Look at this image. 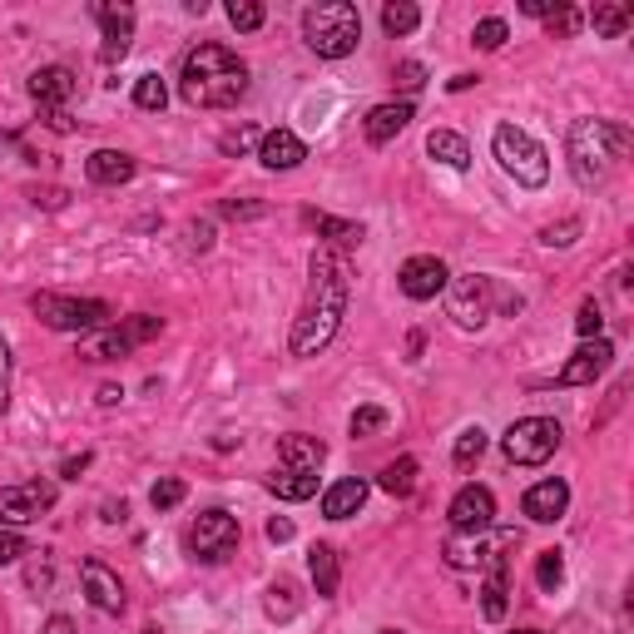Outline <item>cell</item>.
Instances as JSON below:
<instances>
[{
    "label": "cell",
    "mask_w": 634,
    "mask_h": 634,
    "mask_svg": "<svg viewBox=\"0 0 634 634\" xmlns=\"http://www.w3.org/2000/svg\"><path fill=\"white\" fill-rule=\"evenodd\" d=\"M158 333H164V317L134 313V317H124V323L100 327V333H84L80 337V357L84 362H120V357H130L134 347L154 342Z\"/></svg>",
    "instance_id": "52a82bcc"
},
{
    "label": "cell",
    "mask_w": 634,
    "mask_h": 634,
    "mask_svg": "<svg viewBox=\"0 0 634 634\" xmlns=\"http://www.w3.org/2000/svg\"><path fill=\"white\" fill-rule=\"evenodd\" d=\"M397 84L407 94H417L421 84H427V65H417V60H401V65H397Z\"/></svg>",
    "instance_id": "f6af8a7d"
},
{
    "label": "cell",
    "mask_w": 634,
    "mask_h": 634,
    "mask_svg": "<svg viewBox=\"0 0 634 634\" xmlns=\"http://www.w3.org/2000/svg\"><path fill=\"white\" fill-rule=\"evenodd\" d=\"M30 313L40 317V323L50 327V333H100V327H110L114 308L100 298H70V293H35L30 298Z\"/></svg>",
    "instance_id": "8992f818"
},
{
    "label": "cell",
    "mask_w": 634,
    "mask_h": 634,
    "mask_svg": "<svg viewBox=\"0 0 634 634\" xmlns=\"http://www.w3.org/2000/svg\"><path fill=\"white\" fill-rule=\"evenodd\" d=\"M303 40L323 60L352 55L357 40H362V10L352 0H317V6L303 10Z\"/></svg>",
    "instance_id": "277c9868"
},
{
    "label": "cell",
    "mask_w": 634,
    "mask_h": 634,
    "mask_svg": "<svg viewBox=\"0 0 634 634\" xmlns=\"http://www.w3.org/2000/svg\"><path fill=\"white\" fill-rule=\"evenodd\" d=\"M253 140H263L253 124H238V130H228V134H218V150L224 154H248L253 150Z\"/></svg>",
    "instance_id": "60d3db41"
},
{
    "label": "cell",
    "mask_w": 634,
    "mask_h": 634,
    "mask_svg": "<svg viewBox=\"0 0 634 634\" xmlns=\"http://www.w3.org/2000/svg\"><path fill=\"white\" fill-rule=\"evenodd\" d=\"M268 615H273V620L298 615V600H293V585H288V580H278V585L268 590Z\"/></svg>",
    "instance_id": "ab89813d"
},
{
    "label": "cell",
    "mask_w": 634,
    "mask_h": 634,
    "mask_svg": "<svg viewBox=\"0 0 634 634\" xmlns=\"http://www.w3.org/2000/svg\"><path fill=\"white\" fill-rule=\"evenodd\" d=\"M144 634H158V630H154V625H150V630H144Z\"/></svg>",
    "instance_id": "94428289"
},
{
    "label": "cell",
    "mask_w": 634,
    "mask_h": 634,
    "mask_svg": "<svg viewBox=\"0 0 634 634\" xmlns=\"http://www.w3.org/2000/svg\"><path fill=\"white\" fill-rule=\"evenodd\" d=\"M134 104H140L144 114H158L168 104V84L158 80L154 70H150V75H140V80H134Z\"/></svg>",
    "instance_id": "1f68e13d"
},
{
    "label": "cell",
    "mask_w": 634,
    "mask_h": 634,
    "mask_svg": "<svg viewBox=\"0 0 634 634\" xmlns=\"http://www.w3.org/2000/svg\"><path fill=\"white\" fill-rule=\"evenodd\" d=\"M90 16L100 20V30H104L100 65L114 70L124 55H130V45H134V6H130V0H94Z\"/></svg>",
    "instance_id": "7c38bea8"
},
{
    "label": "cell",
    "mask_w": 634,
    "mask_h": 634,
    "mask_svg": "<svg viewBox=\"0 0 634 634\" xmlns=\"http://www.w3.org/2000/svg\"><path fill=\"white\" fill-rule=\"evenodd\" d=\"M90 467H94V457H90V451H80V457L60 461V476H65V481H80V471H90Z\"/></svg>",
    "instance_id": "c3c4849f"
},
{
    "label": "cell",
    "mask_w": 634,
    "mask_h": 634,
    "mask_svg": "<svg viewBox=\"0 0 634 634\" xmlns=\"http://www.w3.org/2000/svg\"><path fill=\"white\" fill-rule=\"evenodd\" d=\"M580 25H585V10H575V6H555L551 16H545V30H551V40H570Z\"/></svg>",
    "instance_id": "74e56055"
},
{
    "label": "cell",
    "mask_w": 634,
    "mask_h": 634,
    "mask_svg": "<svg viewBox=\"0 0 634 634\" xmlns=\"http://www.w3.org/2000/svg\"><path fill=\"white\" fill-rule=\"evenodd\" d=\"M521 10H525V16H535V20H545L555 10V0H521Z\"/></svg>",
    "instance_id": "11a10c76"
},
{
    "label": "cell",
    "mask_w": 634,
    "mask_h": 634,
    "mask_svg": "<svg viewBox=\"0 0 634 634\" xmlns=\"http://www.w3.org/2000/svg\"><path fill=\"white\" fill-rule=\"evenodd\" d=\"M178 94L194 110H234L248 94V65L228 45L198 40L184 55V65H178Z\"/></svg>",
    "instance_id": "7a4b0ae2"
},
{
    "label": "cell",
    "mask_w": 634,
    "mask_h": 634,
    "mask_svg": "<svg viewBox=\"0 0 634 634\" xmlns=\"http://www.w3.org/2000/svg\"><path fill=\"white\" fill-rule=\"evenodd\" d=\"M634 134L630 124L620 120H575L565 134V164H570V178H575L580 188H600L610 174H615V164L630 154Z\"/></svg>",
    "instance_id": "3957f363"
},
{
    "label": "cell",
    "mask_w": 634,
    "mask_h": 634,
    "mask_svg": "<svg viewBox=\"0 0 634 634\" xmlns=\"http://www.w3.org/2000/svg\"><path fill=\"white\" fill-rule=\"evenodd\" d=\"M610 362H615V342L610 337H585L570 352V362L555 372V387H595V377H605Z\"/></svg>",
    "instance_id": "5bb4252c"
},
{
    "label": "cell",
    "mask_w": 634,
    "mask_h": 634,
    "mask_svg": "<svg viewBox=\"0 0 634 634\" xmlns=\"http://www.w3.org/2000/svg\"><path fill=\"white\" fill-rule=\"evenodd\" d=\"M40 634H80V630H75V620H70V615H50Z\"/></svg>",
    "instance_id": "db71d44e"
},
{
    "label": "cell",
    "mask_w": 634,
    "mask_h": 634,
    "mask_svg": "<svg viewBox=\"0 0 634 634\" xmlns=\"http://www.w3.org/2000/svg\"><path fill=\"white\" fill-rule=\"evenodd\" d=\"M25 90H30V100L40 104V114H50V110H65V104L75 100L80 80H75V70L70 65H40Z\"/></svg>",
    "instance_id": "e0dca14e"
},
{
    "label": "cell",
    "mask_w": 634,
    "mask_h": 634,
    "mask_svg": "<svg viewBox=\"0 0 634 634\" xmlns=\"http://www.w3.org/2000/svg\"><path fill=\"white\" fill-rule=\"evenodd\" d=\"M308 575H313V590L317 600H337V585H342V565H337V551L333 545L317 541L308 551Z\"/></svg>",
    "instance_id": "d4e9b609"
},
{
    "label": "cell",
    "mask_w": 634,
    "mask_h": 634,
    "mask_svg": "<svg viewBox=\"0 0 634 634\" xmlns=\"http://www.w3.org/2000/svg\"><path fill=\"white\" fill-rule=\"evenodd\" d=\"M124 515H130V505H124V501H104L100 505V521L104 525H124Z\"/></svg>",
    "instance_id": "681fc988"
},
{
    "label": "cell",
    "mask_w": 634,
    "mask_h": 634,
    "mask_svg": "<svg viewBox=\"0 0 634 634\" xmlns=\"http://www.w3.org/2000/svg\"><path fill=\"white\" fill-rule=\"evenodd\" d=\"M238 515H228V511H204L194 525H188V555L198 560V565H224L228 555L238 551Z\"/></svg>",
    "instance_id": "9c48e42d"
},
{
    "label": "cell",
    "mask_w": 634,
    "mask_h": 634,
    "mask_svg": "<svg viewBox=\"0 0 634 634\" xmlns=\"http://www.w3.org/2000/svg\"><path fill=\"white\" fill-rule=\"evenodd\" d=\"M476 80H481V75H457V80H451V94H461V90H471V84Z\"/></svg>",
    "instance_id": "6f0895ef"
},
{
    "label": "cell",
    "mask_w": 634,
    "mask_h": 634,
    "mask_svg": "<svg viewBox=\"0 0 634 634\" xmlns=\"http://www.w3.org/2000/svg\"><path fill=\"white\" fill-rule=\"evenodd\" d=\"M120 397H124V387L104 382V387H100V397H94V401H100V407H114V401H120Z\"/></svg>",
    "instance_id": "9f6ffc18"
},
{
    "label": "cell",
    "mask_w": 634,
    "mask_h": 634,
    "mask_svg": "<svg viewBox=\"0 0 634 634\" xmlns=\"http://www.w3.org/2000/svg\"><path fill=\"white\" fill-rule=\"evenodd\" d=\"M40 124H50V130H55V134H70V130H75V120H70L65 110H50V114H40Z\"/></svg>",
    "instance_id": "816d5d0a"
},
{
    "label": "cell",
    "mask_w": 634,
    "mask_h": 634,
    "mask_svg": "<svg viewBox=\"0 0 634 634\" xmlns=\"http://www.w3.org/2000/svg\"><path fill=\"white\" fill-rule=\"evenodd\" d=\"M134 174H140V158L124 154V150H94L84 158V178L100 184V188H120V184H130Z\"/></svg>",
    "instance_id": "44dd1931"
},
{
    "label": "cell",
    "mask_w": 634,
    "mask_h": 634,
    "mask_svg": "<svg viewBox=\"0 0 634 634\" xmlns=\"http://www.w3.org/2000/svg\"><path fill=\"white\" fill-rule=\"evenodd\" d=\"M218 214L234 218V224H243V218H263V214H268V204H258V198H224V204H218Z\"/></svg>",
    "instance_id": "b9f144b4"
},
{
    "label": "cell",
    "mask_w": 634,
    "mask_h": 634,
    "mask_svg": "<svg viewBox=\"0 0 634 634\" xmlns=\"http://www.w3.org/2000/svg\"><path fill=\"white\" fill-rule=\"evenodd\" d=\"M560 421L555 417H521L505 427L501 437V457L511 461V467H545V461L560 451Z\"/></svg>",
    "instance_id": "ba28073f"
},
{
    "label": "cell",
    "mask_w": 634,
    "mask_h": 634,
    "mask_svg": "<svg viewBox=\"0 0 634 634\" xmlns=\"http://www.w3.org/2000/svg\"><path fill=\"white\" fill-rule=\"evenodd\" d=\"M80 585H84V600H90L100 615H124V580H120V570H110L104 560H84V565H80Z\"/></svg>",
    "instance_id": "2e32d148"
},
{
    "label": "cell",
    "mask_w": 634,
    "mask_h": 634,
    "mask_svg": "<svg viewBox=\"0 0 634 634\" xmlns=\"http://www.w3.org/2000/svg\"><path fill=\"white\" fill-rule=\"evenodd\" d=\"M535 585H541V595H555V590L565 585V555L541 551V560H535Z\"/></svg>",
    "instance_id": "d6a6232c"
},
{
    "label": "cell",
    "mask_w": 634,
    "mask_h": 634,
    "mask_svg": "<svg viewBox=\"0 0 634 634\" xmlns=\"http://www.w3.org/2000/svg\"><path fill=\"white\" fill-rule=\"evenodd\" d=\"M377 485H382L387 495H411V491H417V457H397V461H387L382 476H377Z\"/></svg>",
    "instance_id": "f1b7e54d"
},
{
    "label": "cell",
    "mask_w": 634,
    "mask_h": 634,
    "mask_svg": "<svg viewBox=\"0 0 634 634\" xmlns=\"http://www.w3.org/2000/svg\"><path fill=\"white\" fill-rule=\"evenodd\" d=\"M491 154L521 188H545V178H551V154H545V144L535 140V134H525L521 124H501V130L491 134Z\"/></svg>",
    "instance_id": "5b68a950"
},
{
    "label": "cell",
    "mask_w": 634,
    "mask_h": 634,
    "mask_svg": "<svg viewBox=\"0 0 634 634\" xmlns=\"http://www.w3.org/2000/svg\"><path fill=\"white\" fill-rule=\"evenodd\" d=\"M10 367H16V357H10V342L0 333V411L10 407Z\"/></svg>",
    "instance_id": "bcb514c9"
},
{
    "label": "cell",
    "mask_w": 634,
    "mask_h": 634,
    "mask_svg": "<svg viewBox=\"0 0 634 634\" xmlns=\"http://www.w3.org/2000/svg\"><path fill=\"white\" fill-rule=\"evenodd\" d=\"M417 25H421V10L411 6V0H387V6H382V30H387L392 40L411 35Z\"/></svg>",
    "instance_id": "f546056e"
},
{
    "label": "cell",
    "mask_w": 634,
    "mask_h": 634,
    "mask_svg": "<svg viewBox=\"0 0 634 634\" xmlns=\"http://www.w3.org/2000/svg\"><path fill=\"white\" fill-rule=\"evenodd\" d=\"M521 511L531 515L535 525H555L560 515L570 511V485L560 481V476H551V481H535L531 491L521 495Z\"/></svg>",
    "instance_id": "ac0fdd59"
},
{
    "label": "cell",
    "mask_w": 634,
    "mask_h": 634,
    "mask_svg": "<svg viewBox=\"0 0 634 634\" xmlns=\"http://www.w3.org/2000/svg\"><path fill=\"white\" fill-rule=\"evenodd\" d=\"M491 298H495V278H485V273H461V278L447 283V308L457 317V327H485Z\"/></svg>",
    "instance_id": "8fae6325"
},
{
    "label": "cell",
    "mask_w": 634,
    "mask_h": 634,
    "mask_svg": "<svg viewBox=\"0 0 634 634\" xmlns=\"http://www.w3.org/2000/svg\"><path fill=\"white\" fill-rule=\"evenodd\" d=\"M55 481H20V485H0V525L20 531V525H35L40 515L55 511Z\"/></svg>",
    "instance_id": "30bf717a"
},
{
    "label": "cell",
    "mask_w": 634,
    "mask_h": 634,
    "mask_svg": "<svg viewBox=\"0 0 634 634\" xmlns=\"http://www.w3.org/2000/svg\"><path fill=\"white\" fill-rule=\"evenodd\" d=\"M505 40H511V25H505L501 16L476 20V30H471V45H476V50H501Z\"/></svg>",
    "instance_id": "d590c367"
},
{
    "label": "cell",
    "mask_w": 634,
    "mask_h": 634,
    "mask_svg": "<svg viewBox=\"0 0 634 634\" xmlns=\"http://www.w3.org/2000/svg\"><path fill=\"white\" fill-rule=\"evenodd\" d=\"M20 555H30L25 535H20V531H10V525H0V565H16Z\"/></svg>",
    "instance_id": "7bdbcfd3"
},
{
    "label": "cell",
    "mask_w": 634,
    "mask_h": 634,
    "mask_svg": "<svg viewBox=\"0 0 634 634\" xmlns=\"http://www.w3.org/2000/svg\"><path fill=\"white\" fill-rule=\"evenodd\" d=\"M600 327H605V308H600L595 298H585V303H580V313H575V333H580V342H585V337H600Z\"/></svg>",
    "instance_id": "f35d334b"
},
{
    "label": "cell",
    "mask_w": 634,
    "mask_h": 634,
    "mask_svg": "<svg viewBox=\"0 0 634 634\" xmlns=\"http://www.w3.org/2000/svg\"><path fill=\"white\" fill-rule=\"evenodd\" d=\"M580 234V218H565V224H551V228H541V243L545 248H570Z\"/></svg>",
    "instance_id": "ee69618b"
},
{
    "label": "cell",
    "mask_w": 634,
    "mask_h": 634,
    "mask_svg": "<svg viewBox=\"0 0 634 634\" xmlns=\"http://www.w3.org/2000/svg\"><path fill=\"white\" fill-rule=\"evenodd\" d=\"M411 120H417V104L411 100H387V104H372V110H367L362 134H367V144H392Z\"/></svg>",
    "instance_id": "d6986e66"
},
{
    "label": "cell",
    "mask_w": 634,
    "mask_h": 634,
    "mask_svg": "<svg viewBox=\"0 0 634 634\" xmlns=\"http://www.w3.org/2000/svg\"><path fill=\"white\" fill-rule=\"evenodd\" d=\"M263 485H268V491L278 495V501H313V495H317V476H308V471H288V467H278Z\"/></svg>",
    "instance_id": "4316f807"
},
{
    "label": "cell",
    "mask_w": 634,
    "mask_h": 634,
    "mask_svg": "<svg viewBox=\"0 0 634 634\" xmlns=\"http://www.w3.org/2000/svg\"><path fill=\"white\" fill-rule=\"evenodd\" d=\"M590 25H595L600 40H620L625 30L634 25V10L630 6H610V0H600L595 10H590Z\"/></svg>",
    "instance_id": "83f0119b"
},
{
    "label": "cell",
    "mask_w": 634,
    "mask_h": 634,
    "mask_svg": "<svg viewBox=\"0 0 634 634\" xmlns=\"http://www.w3.org/2000/svg\"><path fill=\"white\" fill-rule=\"evenodd\" d=\"M228 25L243 30V35H253V30H263V20H268V10L258 6V0H228Z\"/></svg>",
    "instance_id": "e575fe53"
},
{
    "label": "cell",
    "mask_w": 634,
    "mask_h": 634,
    "mask_svg": "<svg viewBox=\"0 0 634 634\" xmlns=\"http://www.w3.org/2000/svg\"><path fill=\"white\" fill-rule=\"evenodd\" d=\"M303 158H308V144H303L293 130H283V124L258 140V164L273 168V174H288V168H298Z\"/></svg>",
    "instance_id": "ffe728a7"
},
{
    "label": "cell",
    "mask_w": 634,
    "mask_h": 634,
    "mask_svg": "<svg viewBox=\"0 0 634 634\" xmlns=\"http://www.w3.org/2000/svg\"><path fill=\"white\" fill-rule=\"evenodd\" d=\"M367 495H372L367 476H342V481H333L323 491V515L327 521H347V515H357L367 505Z\"/></svg>",
    "instance_id": "7402d4cb"
},
{
    "label": "cell",
    "mask_w": 634,
    "mask_h": 634,
    "mask_svg": "<svg viewBox=\"0 0 634 634\" xmlns=\"http://www.w3.org/2000/svg\"><path fill=\"white\" fill-rule=\"evenodd\" d=\"M188 248H194V253H208V248H214V224H208V218L188 224Z\"/></svg>",
    "instance_id": "7dc6e473"
},
{
    "label": "cell",
    "mask_w": 634,
    "mask_h": 634,
    "mask_svg": "<svg viewBox=\"0 0 634 634\" xmlns=\"http://www.w3.org/2000/svg\"><path fill=\"white\" fill-rule=\"evenodd\" d=\"M377 634H407V630H377Z\"/></svg>",
    "instance_id": "91938a15"
},
{
    "label": "cell",
    "mask_w": 634,
    "mask_h": 634,
    "mask_svg": "<svg viewBox=\"0 0 634 634\" xmlns=\"http://www.w3.org/2000/svg\"><path fill=\"white\" fill-rule=\"evenodd\" d=\"M268 541H273V545H288V541H293V521L273 515V521H268Z\"/></svg>",
    "instance_id": "f907efd6"
},
{
    "label": "cell",
    "mask_w": 634,
    "mask_h": 634,
    "mask_svg": "<svg viewBox=\"0 0 634 634\" xmlns=\"http://www.w3.org/2000/svg\"><path fill=\"white\" fill-rule=\"evenodd\" d=\"M397 283H401V293H407L411 303H431V298H441V293H447L451 268L437 258V253H417V258L401 263Z\"/></svg>",
    "instance_id": "9a60e30c"
},
{
    "label": "cell",
    "mask_w": 634,
    "mask_h": 634,
    "mask_svg": "<svg viewBox=\"0 0 634 634\" xmlns=\"http://www.w3.org/2000/svg\"><path fill=\"white\" fill-rule=\"evenodd\" d=\"M485 441H491V437H485L481 427H467V431H461V437H457V447H451V461H457L461 471L476 467V461L485 457Z\"/></svg>",
    "instance_id": "836d02e7"
},
{
    "label": "cell",
    "mask_w": 634,
    "mask_h": 634,
    "mask_svg": "<svg viewBox=\"0 0 634 634\" xmlns=\"http://www.w3.org/2000/svg\"><path fill=\"white\" fill-rule=\"evenodd\" d=\"M303 224L313 228L317 238H323V248H357L367 234H362V224H352V218H333V214H317V208H303Z\"/></svg>",
    "instance_id": "603a6c76"
},
{
    "label": "cell",
    "mask_w": 634,
    "mask_h": 634,
    "mask_svg": "<svg viewBox=\"0 0 634 634\" xmlns=\"http://www.w3.org/2000/svg\"><path fill=\"white\" fill-rule=\"evenodd\" d=\"M511 634H545V630H511Z\"/></svg>",
    "instance_id": "680465c9"
},
{
    "label": "cell",
    "mask_w": 634,
    "mask_h": 634,
    "mask_svg": "<svg viewBox=\"0 0 634 634\" xmlns=\"http://www.w3.org/2000/svg\"><path fill=\"white\" fill-rule=\"evenodd\" d=\"M278 461H283L288 471L317 476V471H323V461H327V447H323L317 437H303V431H293V437L278 441Z\"/></svg>",
    "instance_id": "cb8c5ba5"
},
{
    "label": "cell",
    "mask_w": 634,
    "mask_h": 634,
    "mask_svg": "<svg viewBox=\"0 0 634 634\" xmlns=\"http://www.w3.org/2000/svg\"><path fill=\"white\" fill-rule=\"evenodd\" d=\"M65 188H45V194H40V188H35V194H30V204H45V208H65Z\"/></svg>",
    "instance_id": "f5cc1de1"
},
{
    "label": "cell",
    "mask_w": 634,
    "mask_h": 634,
    "mask_svg": "<svg viewBox=\"0 0 634 634\" xmlns=\"http://www.w3.org/2000/svg\"><path fill=\"white\" fill-rule=\"evenodd\" d=\"M447 521H451V535H481V531H495V495L491 485H461L447 505Z\"/></svg>",
    "instance_id": "4fadbf2b"
},
{
    "label": "cell",
    "mask_w": 634,
    "mask_h": 634,
    "mask_svg": "<svg viewBox=\"0 0 634 634\" xmlns=\"http://www.w3.org/2000/svg\"><path fill=\"white\" fill-rule=\"evenodd\" d=\"M427 154L437 158L441 168H457V174H467L471 168V144L461 140L457 130H431L427 134Z\"/></svg>",
    "instance_id": "484cf974"
},
{
    "label": "cell",
    "mask_w": 634,
    "mask_h": 634,
    "mask_svg": "<svg viewBox=\"0 0 634 634\" xmlns=\"http://www.w3.org/2000/svg\"><path fill=\"white\" fill-rule=\"evenodd\" d=\"M347 298H352V283H347V263L337 258L333 248H317L308 253V288H303L298 317H293V333H288V352L293 357H317L333 347L337 327L347 317Z\"/></svg>",
    "instance_id": "6da1fadb"
},
{
    "label": "cell",
    "mask_w": 634,
    "mask_h": 634,
    "mask_svg": "<svg viewBox=\"0 0 634 634\" xmlns=\"http://www.w3.org/2000/svg\"><path fill=\"white\" fill-rule=\"evenodd\" d=\"M184 495H188V481H184V476H158V481L150 485V505H154L158 515L174 511V505L184 501Z\"/></svg>",
    "instance_id": "4dcf8cb0"
},
{
    "label": "cell",
    "mask_w": 634,
    "mask_h": 634,
    "mask_svg": "<svg viewBox=\"0 0 634 634\" xmlns=\"http://www.w3.org/2000/svg\"><path fill=\"white\" fill-rule=\"evenodd\" d=\"M387 421H392V417H387V407H372V401H367V407H357V411H352L347 431H352V441H357V437H377V431H382Z\"/></svg>",
    "instance_id": "8d00e7d4"
}]
</instances>
